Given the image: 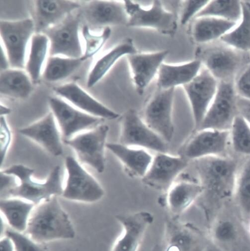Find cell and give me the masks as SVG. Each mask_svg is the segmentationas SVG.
I'll use <instances>...</instances> for the list:
<instances>
[{"label": "cell", "instance_id": "cell-1", "mask_svg": "<svg viewBox=\"0 0 250 251\" xmlns=\"http://www.w3.org/2000/svg\"><path fill=\"white\" fill-rule=\"evenodd\" d=\"M25 233L37 243L72 239L76 234L57 196L39 204L30 217Z\"/></svg>", "mask_w": 250, "mask_h": 251}, {"label": "cell", "instance_id": "cell-2", "mask_svg": "<svg viewBox=\"0 0 250 251\" xmlns=\"http://www.w3.org/2000/svg\"><path fill=\"white\" fill-rule=\"evenodd\" d=\"M194 164L204 188L202 195L223 199L234 195L237 166L234 160L227 156H208L194 161Z\"/></svg>", "mask_w": 250, "mask_h": 251}, {"label": "cell", "instance_id": "cell-3", "mask_svg": "<svg viewBox=\"0 0 250 251\" xmlns=\"http://www.w3.org/2000/svg\"><path fill=\"white\" fill-rule=\"evenodd\" d=\"M201 48L197 57L218 81L234 82L250 63V52L233 48L220 41Z\"/></svg>", "mask_w": 250, "mask_h": 251}, {"label": "cell", "instance_id": "cell-4", "mask_svg": "<svg viewBox=\"0 0 250 251\" xmlns=\"http://www.w3.org/2000/svg\"><path fill=\"white\" fill-rule=\"evenodd\" d=\"M4 174L17 177L20 185L12 188L8 195L40 204L54 196H62L64 189L61 182V168L55 166L45 182H38L32 179L35 170L21 164L14 165L3 171Z\"/></svg>", "mask_w": 250, "mask_h": 251}, {"label": "cell", "instance_id": "cell-5", "mask_svg": "<svg viewBox=\"0 0 250 251\" xmlns=\"http://www.w3.org/2000/svg\"><path fill=\"white\" fill-rule=\"evenodd\" d=\"M175 88L158 87L145 103L140 115L148 126L167 143L174 135L173 107Z\"/></svg>", "mask_w": 250, "mask_h": 251}, {"label": "cell", "instance_id": "cell-6", "mask_svg": "<svg viewBox=\"0 0 250 251\" xmlns=\"http://www.w3.org/2000/svg\"><path fill=\"white\" fill-rule=\"evenodd\" d=\"M218 82L215 96L198 130L230 131L239 114L234 82Z\"/></svg>", "mask_w": 250, "mask_h": 251}, {"label": "cell", "instance_id": "cell-7", "mask_svg": "<svg viewBox=\"0 0 250 251\" xmlns=\"http://www.w3.org/2000/svg\"><path fill=\"white\" fill-rule=\"evenodd\" d=\"M119 123V143L156 153L167 152V142L148 126L135 109L125 112Z\"/></svg>", "mask_w": 250, "mask_h": 251}, {"label": "cell", "instance_id": "cell-8", "mask_svg": "<svg viewBox=\"0 0 250 251\" xmlns=\"http://www.w3.org/2000/svg\"><path fill=\"white\" fill-rule=\"evenodd\" d=\"M1 45L8 56L11 68L22 70L25 67L28 44L36 33L34 20L1 21Z\"/></svg>", "mask_w": 250, "mask_h": 251}, {"label": "cell", "instance_id": "cell-9", "mask_svg": "<svg viewBox=\"0 0 250 251\" xmlns=\"http://www.w3.org/2000/svg\"><path fill=\"white\" fill-rule=\"evenodd\" d=\"M124 2L129 16L127 26L150 28L170 37L175 35L178 28L177 16L166 10L162 1H153L151 7L147 10L133 1Z\"/></svg>", "mask_w": 250, "mask_h": 251}, {"label": "cell", "instance_id": "cell-10", "mask_svg": "<svg viewBox=\"0 0 250 251\" xmlns=\"http://www.w3.org/2000/svg\"><path fill=\"white\" fill-rule=\"evenodd\" d=\"M109 132L108 126L102 124L64 143L74 149L81 162L102 174L105 169V148Z\"/></svg>", "mask_w": 250, "mask_h": 251}, {"label": "cell", "instance_id": "cell-11", "mask_svg": "<svg viewBox=\"0 0 250 251\" xmlns=\"http://www.w3.org/2000/svg\"><path fill=\"white\" fill-rule=\"evenodd\" d=\"M68 177L62 197L65 199L86 203L101 200L105 192L96 179L89 174L72 156L66 159Z\"/></svg>", "mask_w": 250, "mask_h": 251}, {"label": "cell", "instance_id": "cell-12", "mask_svg": "<svg viewBox=\"0 0 250 251\" xmlns=\"http://www.w3.org/2000/svg\"><path fill=\"white\" fill-rule=\"evenodd\" d=\"M229 140L230 131L195 130L181 148L179 155L189 161L208 156H226Z\"/></svg>", "mask_w": 250, "mask_h": 251}, {"label": "cell", "instance_id": "cell-13", "mask_svg": "<svg viewBox=\"0 0 250 251\" xmlns=\"http://www.w3.org/2000/svg\"><path fill=\"white\" fill-rule=\"evenodd\" d=\"M188 165L189 161L180 155L157 153L141 179L142 182L155 190L166 193Z\"/></svg>", "mask_w": 250, "mask_h": 251}, {"label": "cell", "instance_id": "cell-14", "mask_svg": "<svg viewBox=\"0 0 250 251\" xmlns=\"http://www.w3.org/2000/svg\"><path fill=\"white\" fill-rule=\"evenodd\" d=\"M80 18L73 14L44 31L49 41L50 56L81 58L83 55L79 37Z\"/></svg>", "mask_w": 250, "mask_h": 251}, {"label": "cell", "instance_id": "cell-15", "mask_svg": "<svg viewBox=\"0 0 250 251\" xmlns=\"http://www.w3.org/2000/svg\"><path fill=\"white\" fill-rule=\"evenodd\" d=\"M49 104L59 125L64 142L73 138L79 132L96 128L104 120L79 110L59 98H50Z\"/></svg>", "mask_w": 250, "mask_h": 251}, {"label": "cell", "instance_id": "cell-16", "mask_svg": "<svg viewBox=\"0 0 250 251\" xmlns=\"http://www.w3.org/2000/svg\"><path fill=\"white\" fill-rule=\"evenodd\" d=\"M218 81L203 66L197 76L182 86L193 115L195 130H198L217 92Z\"/></svg>", "mask_w": 250, "mask_h": 251}, {"label": "cell", "instance_id": "cell-17", "mask_svg": "<svg viewBox=\"0 0 250 251\" xmlns=\"http://www.w3.org/2000/svg\"><path fill=\"white\" fill-rule=\"evenodd\" d=\"M116 219L123 230L111 251H138L148 227L154 217L149 211H141L116 215Z\"/></svg>", "mask_w": 250, "mask_h": 251}, {"label": "cell", "instance_id": "cell-18", "mask_svg": "<svg viewBox=\"0 0 250 251\" xmlns=\"http://www.w3.org/2000/svg\"><path fill=\"white\" fill-rule=\"evenodd\" d=\"M84 15L91 26L110 27L112 25H126L129 16L124 1H91L84 9Z\"/></svg>", "mask_w": 250, "mask_h": 251}, {"label": "cell", "instance_id": "cell-19", "mask_svg": "<svg viewBox=\"0 0 250 251\" xmlns=\"http://www.w3.org/2000/svg\"><path fill=\"white\" fill-rule=\"evenodd\" d=\"M54 91L81 111L92 116L104 120H114L120 117L119 114L93 98L76 83L55 87Z\"/></svg>", "mask_w": 250, "mask_h": 251}, {"label": "cell", "instance_id": "cell-20", "mask_svg": "<svg viewBox=\"0 0 250 251\" xmlns=\"http://www.w3.org/2000/svg\"><path fill=\"white\" fill-rule=\"evenodd\" d=\"M169 53L165 50L151 53H139L127 55L136 92L142 96L146 88L158 74Z\"/></svg>", "mask_w": 250, "mask_h": 251}, {"label": "cell", "instance_id": "cell-21", "mask_svg": "<svg viewBox=\"0 0 250 251\" xmlns=\"http://www.w3.org/2000/svg\"><path fill=\"white\" fill-rule=\"evenodd\" d=\"M80 3L62 0H38L35 2L36 33H43L65 20L79 9Z\"/></svg>", "mask_w": 250, "mask_h": 251}, {"label": "cell", "instance_id": "cell-22", "mask_svg": "<svg viewBox=\"0 0 250 251\" xmlns=\"http://www.w3.org/2000/svg\"><path fill=\"white\" fill-rule=\"evenodd\" d=\"M203 193L204 188L199 181L193 180L189 176H182L166 193V204L172 214L181 215L198 201Z\"/></svg>", "mask_w": 250, "mask_h": 251}, {"label": "cell", "instance_id": "cell-23", "mask_svg": "<svg viewBox=\"0 0 250 251\" xmlns=\"http://www.w3.org/2000/svg\"><path fill=\"white\" fill-rule=\"evenodd\" d=\"M55 118L51 112L28 126L19 130L20 133L39 144L55 156L64 153Z\"/></svg>", "mask_w": 250, "mask_h": 251}, {"label": "cell", "instance_id": "cell-24", "mask_svg": "<svg viewBox=\"0 0 250 251\" xmlns=\"http://www.w3.org/2000/svg\"><path fill=\"white\" fill-rule=\"evenodd\" d=\"M106 148L117 158L127 174L132 177L142 178L148 171L153 156L144 149L118 143H108Z\"/></svg>", "mask_w": 250, "mask_h": 251}, {"label": "cell", "instance_id": "cell-25", "mask_svg": "<svg viewBox=\"0 0 250 251\" xmlns=\"http://www.w3.org/2000/svg\"><path fill=\"white\" fill-rule=\"evenodd\" d=\"M165 251H204L205 244L200 234L189 224L167 223Z\"/></svg>", "mask_w": 250, "mask_h": 251}, {"label": "cell", "instance_id": "cell-26", "mask_svg": "<svg viewBox=\"0 0 250 251\" xmlns=\"http://www.w3.org/2000/svg\"><path fill=\"white\" fill-rule=\"evenodd\" d=\"M237 23L211 17L194 19L191 34L195 43L206 45L220 41Z\"/></svg>", "mask_w": 250, "mask_h": 251}, {"label": "cell", "instance_id": "cell-27", "mask_svg": "<svg viewBox=\"0 0 250 251\" xmlns=\"http://www.w3.org/2000/svg\"><path fill=\"white\" fill-rule=\"evenodd\" d=\"M202 67L201 61L198 59L180 65L163 63L158 74L157 87L167 89L183 86L195 78Z\"/></svg>", "mask_w": 250, "mask_h": 251}, {"label": "cell", "instance_id": "cell-28", "mask_svg": "<svg viewBox=\"0 0 250 251\" xmlns=\"http://www.w3.org/2000/svg\"><path fill=\"white\" fill-rule=\"evenodd\" d=\"M137 52H138L131 38H128L123 40L96 62L87 79L88 88H91L97 84L121 57Z\"/></svg>", "mask_w": 250, "mask_h": 251}, {"label": "cell", "instance_id": "cell-29", "mask_svg": "<svg viewBox=\"0 0 250 251\" xmlns=\"http://www.w3.org/2000/svg\"><path fill=\"white\" fill-rule=\"evenodd\" d=\"M33 82L28 74L22 70L9 69L1 72L0 92L5 97L25 99L33 91Z\"/></svg>", "mask_w": 250, "mask_h": 251}, {"label": "cell", "instance_id": "cell-30", "mask_svg": "<svg viewBox=\"0 0 250 251\" xmlns=\"http://www.w3.org/2000/svg\"><path fill=\"white\" fill-rule=\"evenodd\" d=\"M36 205L20 199H2L0 208L12 229L25 232L29 220Z\"/></svg>", "mask_w": 250, "mask_h": 251}, {"label": "cell", "instance_id": "cell-31", "mask_svg": "<svg viewBox=\"0 0 250 251\" xmlns=\"http://www.w3.org/2000/svg\"><path fill=\"white\" fill-rule=\"evenodd\" d=\"M49 52V41L43 33H35L30 40V45L25 62L26 73L33 82L38 81L43 74V69Z\"/></svg>", "mask_w": 250, "mask_h": 251}, {"label": "cell", "instance_id": "cell-32", "mask_svg": "<svg viewBox=\"0 0 250 251\" xmlns=\"http://www.w3.org/2000/svg\"><path fill=\"white\" fill-rule=\"evenodd\" d=\"M241 5L240 21L220 41L239 50L250 52V1H241Z\"/></svg>", "mask_w": 250, "mask_h": 251}, {"label": "cell", "instance_id": "cell-33", "mask_svg": "<svg viewBox=\"0 0 250 251\" xmlns=\"http://www.w3.org/2000/svg\"><path fill=\"white\" fill-rule=\"evenodd\" d=\"M82 58L50 56L43 72L45 80L54 82L63 80L72 75L82 65Z\"/></svg>", "mask_w": 250, "mask_h": 251}, {"label": "cell", "instance_id": "cell-34", "mask_svg": "<svg viewBox=\"0 0 250 251\" xmlns=\"http://www.w3.org/2000/svg\"><path fill=\"white\" fill-rule=\"evenodd\" d=\"M241 16V1L213 0L209 1L195 18L211 17L238 23Z\"/></svg>", "mask_w": 250, "mask_h": 251}, {"label": "cell", "instance_id": "cell-35", "mask_svg": "<svg viewBox=\"0 0 250 251\" xmlns=\"http://www.w3.org/2000/svg\"><path fill=\"white\" fill-rule=\"evenodd\" d=\"M234 195L242 214L250 218V156L237 176Z\"/></svg>", "mask_w": 250, "mask_h": 251}, {"label": "cell", "instance_id": "cell-36", "mask_svg": "<svg viewBox=\"0 0 250 251\" xmlns=\"http://www.w3.org/2000/svg\"><path fill=\"white\" fill-rule=\"evenodd\" d=\"M230 140L234 150L240 154L250 156V125L238 114L230 130Z\"/></svg>", "mask_w": 250, "mask_h": 251}, {"label": "cell", "instance_id": "cell-37", "mask_svg": "<svg viewBox=\"0 0 250 251\" xmlns=\"http://www.w3.org/2000/svg\"><path fill=\"white\" fill-rule=\"evenodd\" d=\"M236 224L230 219H218L213 224L210 235L214 242L222 246H229L235 242L238 236Z\"/></svg>", "mask_w": 250, "mask_h": 251}, {"label": "cell", "instance_id": "cell-38", "mask_svg": "<svg viewBox=\"0 0 250 251\" xmlns=\"http://www.w3.org/2000/svg\"><path fill=\"white\" fill-rule=\"evenodd\" d=\"M111 34V27H105L100 35H94L91 32L88 25H84L82 28V35L85 48L82 59L85 61L97 54L104 47Z\"/></svg>", "mask_w": 250, "mask_h": 251}, {"label": "cell", "instance_id": "cell-39", "mask_svg": "<svg viewBox=\"0 0 250 251\" xmlns=\"http://www.w3.org/2000/svg\"><path fill=\"white\" fill-rule=\"evenodd\" d=\"M6 234L12 241L16 251H44L36 242L23 233L12 229L7 230Z\"/></svg>", "mask_w": 250, "mask_h": 251}, {"label": "cell", "instance_id": "cell-40", "mask_svg": "<svg viewBox=\"0 0 250 251\" xmlns=\"http://www.w3.org/2000/svg\"><path fill=\"white\" fill-rule=\"evenodd\" d=\"M209 1H182L180 5V23L185 25L196 16L207 4Z\"/></svg>", "mask_w": 250, "mask_h": 251}, {"label": "cell", "instance_id": "cell-41", "mask_svg": "<svg viewBox=\"0 0 250 251\" xmlns=\"http://www.w3.org/2000/svg\"><path fill=\"white\" fill-rule=\"evenodd\" d=\"M234 86L238 97L250 101V63L237 76Z\"/></svg>", "mask_w": 250, "mask_h": 251}, {"label": "cell", "instance_id": "cell-42", "mask_svg": "<svg viewBox=\"0 0 250 251\" xmlns=\"http://www.w3.org/2000/svg\"><path fill=\"white\" fill-rule=\"evenodd\" d=\"M11 142V133L5 116H1V164L5 159Z\"/></svg>", "mask_w": 250, "mask_h": 251}, {"label": "cell", "instance_id": "cell-43", "mask_svg": "<svg viewBox=\"0 0 250 251\" xmlns=\"http://www.w3.org/2000/svg\"><path fill=\"white\" fill-rule=\"evenodd\" d=\"M237 105L238 114L250 125V101L238 96Z\"/></svg>", "mask_w": 250, "mask_h": 251}, {"label": "cell", "instance_id": "cell-44", "mask_svg": "<svg viewBox=\"0 0 250 251\" xmlns=\"http://www.w3.org/2000/svg\"><path fill=\"white\" fill-rule=\"evenodd\" d=\"M12 175H7L1 172V194L6 191L7 194L12 188L15 187L14 185L15 179H14Z\"/></svg>", "mask_w": 250, "mask_h": 251}, {"label": "cell", "instance_id": "cell-45", "mask_svg": "<svg viewBox=\"0 0 250 251\" xmlns=\"http://www.w3.org/2000/svg\"><path fill=\"white\" fill-rule=\"evenodd\" d=\"M0 68L1 71H6L10 69V64L8 56L3 46L1 45L0 50Z\"/></svg>", "mask_w": 250, "mask_h": 251}, {"label": "cell", "instance_id": "cell-46", "mask_svg": "<svg viewBox=\"0 0 250 251\" xmlns=\"http://www.w3.org/2000/svg\"><path fill=\"white\" fill-rule=\"evenodd\" d=\"M0 250L1 251H16L12 241L8 236L3 237L0 243Z\"/></svg>", "mask_w": 250, "mask_h": 251}, {"label": "cell", "instance_id": "cell-47", "mask_svg": "<svg viewBox=\"0 0 250 251\" xmlns=\"http://www.w3.org/2000/svg\"><path fill=\"white\" fill-rule=\"evenodd\" d=\"M12 110L10 108L2 104L1 105V116H5L10 114Z\"/></svg>", "mask_w": 250, "mask_h": 251}, {"label": "cell", "instance_id": "cell-48", "mask_svg": "<svg viewBox=\"0 0 250 251\" xmlns=\"http://www.w3.org/2000/svg\"><path fill=\"white\" fill-rule=\"evenodd\" d=\"M249 229H250V222Z\"/></svg>", "mask_w": 250, "mask_h": 251}]
</instances>
